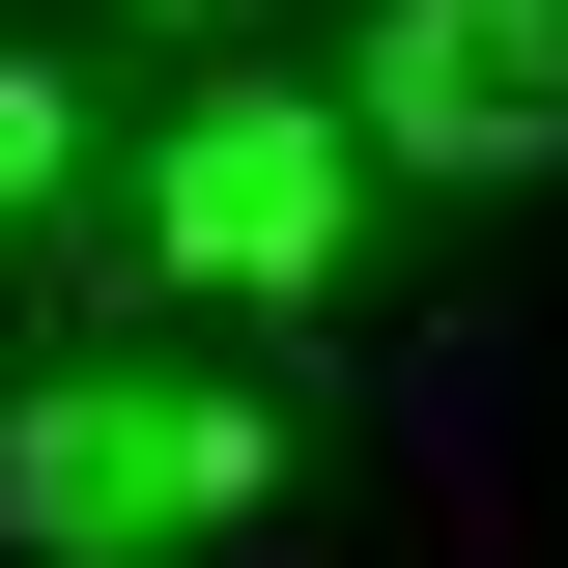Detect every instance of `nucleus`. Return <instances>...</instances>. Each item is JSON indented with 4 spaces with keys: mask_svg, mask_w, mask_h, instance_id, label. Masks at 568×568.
Segmentation results:
<instances>
[{
    "mask_svg": "<svg viewBox=\"0 0 568 568\" xmlns=\"http://www.w3.org/2000/svg\"><path fill=\"white\" fill-rule=\"evenodd\" d=\"M256 484H284V426L200 398V369H58V398L0 426V540L29 568H200Z\"/></svg>",
    "mask_w": 568,
    "mask_h": 568,
    "instance_id": "obj_1",
    "label": "nucleus"
},
{
    "mask_svg": "<svg viewBox=\"0 0 568 568\" xmlns=\"http://www.w3.org/2000/svg\"><path fill=\"white\" fill-rule=\"evenodd\" d=\"M398 171H568V0H369V85H342Z\"/></svg>",
    "mask_w": 568,
    "mask_h": 568,
    "instance_id": "obj_2",
    "label": "nucleus"
},
{
    "mask_svg": "<svg viewBox=\"0 0 568 568\" xmlns=\"http://www.w3.org/2000/svg\"><path fill=\"white\" fill-rule=\"evenodd\" d=\"M342 171H369V114H284V85H227V114H171V171H142V227H171V284H313L342 256Z\"/></svg>",
    "mask_w": 568,
    "mask_h": 568,
    "instance_id": "obj_3",
    "label": "nucleus"
},
{
    "mask_svg": "<svg viewBox=\"0 0 568 568\" xmlns=\"http://www.w3.org/2000/svg\"><path fill=\"white\" fill-rule=\"evenodd\" d=\"M58 171H85V114H58V58H0V227L58 200Z\"/></svg>",
    "mask_w": 568,
    "mask_h": 568,
    "instance_id": "obj_4",
    "label": "nucleus"
}]
</instances>
